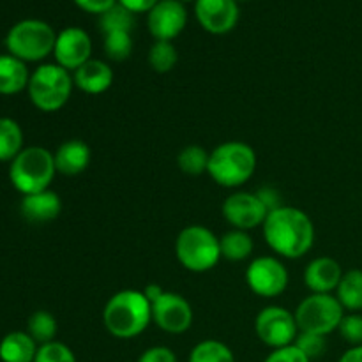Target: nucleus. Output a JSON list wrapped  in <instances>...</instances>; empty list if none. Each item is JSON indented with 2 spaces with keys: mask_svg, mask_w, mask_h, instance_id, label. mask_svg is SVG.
Wrapping results in <instances>:
<instances>
[{
  "mask_svg": "<svg viewBox=\"0 0 362 362\" xmlns=\"http://www.w3.org/2000/svg\"><path fill=\"white\" fill-rule=\"evenodd\" d=\"M262 233L267 246L279 258L297 260L313 250L315 225L310 216L297 207L281 205L267 214Z\"/></svg>",
  "mask_w": 362,
  "mask_h": 362,
  "instance_id": "f257e3e1",
  "label": "nucleus"
},
{
  "mask_svg": "<svg viewBox=\"0 0 362 362\" xmlns=\"http://www.w3.org/2000/svg\"><path fill=\"white\" fill-rule=\"evenodd\" d=\"M103 324L117 339H133L152 324V304L144 290H120L103 310Z\"/></svg>",
  "mask_w": 362,
  "mask_h": 362,
  "instance_id": "f03ea898",
  "label": "nucleus"
},
{
  "mask_svg": "<svg viewBox=\"0 0 362 362\" xmlns=\"http://www.w3.org/2000/svg\"><path fill=\"white\" fill-rule=\"evenodd\" d=\"M257 152L246 141H223L211 151L207 173L218 186L237 189L257 172Z\"/></svg>",
  "mask_w": 362,
  "mask_h": 362,
  "instance_id": "7ed1b4c3",
  "label": "nucleus"
},
{
  "mask_svg": "<svg viewBox=\"0 0 362 362\" xmlns=\"http://www.w3.org/2000/svg\"><path fill=\"white\" fill-rule=\"evenodd\" d=\"M177 262L186 271L204 274L212 271L221 260L219 237L204 225H189L175 239Z\"/></svg>",
  "mask_w": 362,
  "mask_h": 362,
  "instance_id": "20e7f679",
  "label": "nucleus"
},
{
  "mask_svg": "<svg viewBox=\"0 0 362 362\" xmlns=\"http://www.w3.org/2000/svg\"><path fill=\"white\" fill-rule=\"evenodd\" d=\"M73 88V73L53 62L41 64L34 73H30L27 92L32 105L39 112L53 113L69 103Z\"/></svg>",
  "mask_w": 362,
  "mask_h": 362,
  "instance_id": "39448f33",
  "label": "nucleus"
},
{
  "mask_svg": "<svg viewBox=\"0 0 362 362\" xmlns=\"http://www.w3.org/2000/svg\"><path fill=\"white\" fill-rule=\"evenodd\" d=\"M55 158L45 147H25L11 161L9 179L18 193L34 194L49 189L55 179Z\"/></svg>",
  "mask_w": 362,
  "mask_h": 362,
  "instance_id": "423d86ee",
  "label": "nucleus"
},
{
  "mask_svg": "<svg viewBox=\"0 0 362 362\" xmlns=\"http://www.w3.org/2000/svg\"><path fill=\"white\" fill-rule=\"evenodd\" d=\"M57 32L42 20H21L9 28L6 35L7 53L27 62H41L53 55Z\"/></svg>",
  "mask_w": 362,
  "mask_h": 362,
  "instance_id": "0eeeda50",
  "label": "nucleus"
},
{
  "mask_svg": "<svg viewBox=\"0 0 362 362\" xmlns=\"http://www.w3.org/2000/svg\"><path fill=\"white\" fill-rule=\"evenodd\" d=\"M345 317V310L338 297L332 293H311L299 303L296 310V320L299 332L329 336L338 331Z\"/></svg>",
  "mask_w": 362,
  "mask_h": 362,
  "instance_id": "6e6552de",
  "label": "nucleus"
},
{
  "mask_svg": "<svg viewBox=\"0 0 362 362\" xmlns=\"http://www.w3.org/2000/svg\"><path fill=\"white\" fill-rule=\"evenodd\" d=\"M255 332L258 339L269 349H283L296 343L299 336L296 313L283 306H265L255 320Z\"/></svg>",
  "mask_w": 362,
  "mask_h": 362,
  "instance_id": "1a4fd4ad",
  "label": "nucleus"
},
{
  "mask_svg": "<svg viewBox=\"0 0 362 362\" xmlns=\"http://www.w3.org/2000/svg\"><path fill=\"white\" fill-rule=\"evenodd\" d=\"M246 285L251 292L264 299H274L286 290L290 274L286 265L278 257H257L246 269Z\"/></svg>",
  "mask_w": 362,
  "mask_h": 362,
  "instance_id": "9d476101",
  "label": "nucleus"
},
{
  "mask_svg": "<svg viewBox=\"0 0 362 362\" xmlns=\"http://www.w3.org/2000/svg\"><path fill=\"white\" fill-rule=\"evenodd\" d=\"M221 212L225 221L232 228L250 232V230L264 225L265 218L269 214V209L265 207V204L260 200L257 193L233 191L223 202Z\"/></svg>",
  "mask_w": 362,
  "mask_h": 362,
  "instance_id": "9b49d317",
  "label": "nucleus"
},
{
  "mask_svg": "<svg viewBox=\"0 0 362 362\" xmlns=\"http://www.w3.org/2000/svg\"><path fill=\"white\" fill-rule=\"evenodd\" d=\"M189 300L175 292H165L152 304V322L166 334H184L193 325Z\"/></svg>",
  "mask_w": 362,
  "mask_h": 362,
  "instance_id": "f8f14e48",
  "label": "nucleus"
},
{
  "mask_svg": "<svg viewBox=\"0 0 362 362\" xmlns=\"http://www.w3.org/2000/svg\"><path fill=\"white\" fill-rule=\"evenodd\" d=\"M186 25V6L179 0H159L147 13V28L156 41H173Z\"/></svg>",
  "mask_w": 362,
  "mask_h": 362,
  "instance_id": "ddd939ff",
  "label": "nucleus"
},
{
  "mask_svg": "<svg viewBox=\"0 0 362 362\" xmlns=\"http://www.w3.org/2000/svg\"><path fill=\"white\" fill-rule=\"evenodd\" d=\"M55 64L62 66L69 73L92 59V39L83 28L67 27L57 34L55 49H53Z\"/></svg>",
  "mask_w": 362,
  "mask_h": 362,
  "instance_id": "4468645a",
  "label": "nucleus"
},
{
  "mask_svg": "<svg viewBox=\"0 0 362 362\" xmlns=\"http://www.w3.org/2000/svg\"><path fill=\"white\" fill-rule=\"evenodd\" d=\"M194 14L205 32L223 35L235 28L240 11L235 0H197Z\"/></svg>",
  "mask_w": 362,
  "mask_h": 362,
  "instance_id": "2eb2a0df",
  "label": "nucleus"
},
{
  "mask_svg": "<svg viewBox=\"0 0 362 362\" xmlns=\"http://www.w3.org/2000/svg\"><path fill=\"white\" fill-rule=\"evenodd\" d=\"M343 269L331 257H318L304 269V285L311 293H332L343 278Z\"/></svg>",
  "mask_w": 362,
  "mask_h": 362,
  "instance_id": "dca6fc26",
  "label": "nucleus"
},
{
  "mask_svg": "<svg viewBox=\"0 0 362 362\" xmlns=\"http://www.w3.org/2000/svg\"><path fill=\"white\" fill-rule=\"evenodd\" d=\"M113 69L108 62L90 59L73 73L74 87L88 95H99L110 90L113 85Z\"/></svg>",
  "mask_w": 362,
  "mask_h": 362,
  "instance_id": "f3484780",
  "label": "nucleus"
},
{
  "mask_svg": "<svg viewBox=\"0 0 362 362\" xmlns=\"http://www.w3.org/2000/svg\"><path fill=\"white\" fill-rule=\"evenodd\" d=\"M20 212L28 223L42 225V223H49L59 218L62 212V200L52 189L25 194L20 202Z\"/></svg>",
  "mask_w": 362,
  "mask_h": 362,
  "instance_id": "a211bd4d",
  "label": "nucleus"
},
{
  "mask_svg": "<svg viewBox=\"0 0 362 362\" xmlns=\"http://www.w3.org/2000/svg\"><path fill=\"white\" fill-rule=\"evenodd\" d=\"M53 158H55L57 173L74 177L80 175V173H83L88 168L92 152L90 147L83 140L71 138V140H66L64 144L59 145V148L53 152Z\"/></svg>",
  "mask_w": 362,
  "mask_h": 362,
  "instance_id": "6ab92c4d",
  "label": "nucleus"
},
{
  "mask_svg": "<svg viewBox=\"0 0 362 362\" xmlns=\"http://www.w3.org/2000/svg\"><path fill=\"white\" fill-rule=\"evenodd\" d=\"M30 73L23 60L13 55H0V94L14 95L28 87Z\"/></svg>",
  "mask_w": 362,
  "mask_h": 362,
  "instance_id": "aec40b11",
  "label": "nucleus"
},
{
  "mask_svg": "<svg viewBox=\"0 0 362 362\" xmlns=\"http://www.w3.org/2000/svg\"><path fill=\"white\" fill-rule=\"evenodd\" d=\"M39 345L28 332H9L0 341V361L2 362H34Z\"/></svg>",
  "mask_w": 362,
  "mask_h": 362,
  "instance_id": "412c9836",
  "label": "nucleus"
},
{
  "mask_svg": "<svg viewBox=\"0 0 362 362\" xmlns=\"http://www.w3.org/2000/svg\"><path fill=\"white\" fill-rule=\"evenodd\" d=\"M336 297L343 310L349 313H361L362 311V271L361 269H350L343 274Z\"/></svg>",
  "mask_w": 362,
  "mask_h": 362,
  "instance_id": "4be33fe9",
  "label": "nucleus"
},
{
  "mask_svg": "<svg viewBox=\"0 0 362 362\" xmlns=\"http://www.w3.org/2000/svg\"><path fill=\"white\" fill-rule=\"evenodd\" d=\"M219 246H221V257L228 262L247 260L255 250V243L250 232L235 228L228 230L219 237Z\"/></svg>",
  "mask_w": 362,
  "mask_h": 362,
  "instance_id": "5701e85b",
  "label": "nucleus"
},
{
  "mask_svg": "<svg viewBox=\"0 0 362 362\" xmlns=\"http://www.w3.org/2000/svg\"><path fill=\"white\" fill-rule=\"evenodd\" d=\"M23 148L20 124L9 117H0V161H13Z\"/></svg>",
  "mask_w": 362,
  "mask_h": 362,
  "instance_id": "b1692460",
  "label": "nucleus"
},
{
  "mask_svg": "<svg viewBox=\"0 0 362 362\" xmlns=\"http://www.w3.org/2000/svg\"><path fill=\"white\" fill-rule=\"evenodd\" d=\"M187 362H235V356L226 343L204 339L191 349Z\"/></svg>",
  "mask_w": 362,
  "mask_h": 362,
  "instance_id": "393cba45",
  "label": "nucleus"
},
{
  "mask_svg": "<svg viewBox=\"0 0 362 362\" xmlns=\"http://www.w3.org/2000/svg\"><path fill=\"white\" fill-rule=\"evenodd\" d=\"M57 331H59V325H57L55 317L49 311H35V313L30 315L27 322V332L37 345H46V343L55 341Z\"/></svg>",
  "mask_w": 362,
  "mask_h": 362,
  "instance_id": "a878e982",
  "label": "nucleus"
},
{
  "mask_svg": "<svg viewBox=\"0 0 362 362\" xmlns=\"http://www.w3.org/2000/svg\"><path fill=\"white\" fill-rule=\"evenodd\" d=\"M151 69L158 74H166L179 62V52L172 41H156L147 55Z\"/></svg>",
  "mask_w": 362,
  "mask_h": 362,
  "instance_id": "bb28decb",
  "label": "nucleus"
},
{
  "mask_svg": "<svg viewBox=\"0 0 362 362\" xmlns=\"http://www.w3.org/2000/svg\"><path fill=\"white\" fill-rule=\"evenodd\" d=\"M209 158L211 152L205 151L200 145H187L177 154V166L186 175H202L207 173Z\"/></svg>",
  "mask_w": 362,
  "mask_h": 362,
  "instance_id": "cd10ccee",
  "label": "nucleus"
},
{
  "mask_svg": "<svg viewBox=\"0 0 362 362\" xmlns=\"http://www.w3.org/2000/svg\"><path fill=\"white\" fill-rule=\"evenodd\" d=\"M99 28L103 34L110 32H133L134 28V13L126 9L120 4H115L112 9L99 16Z\"/></svg>",
  "mask_w": 362,
  "mask_h": 362,
  "instance_id": "c85d7f7f",
  "label": "nucleus"
},
{
  "mask_svg": "<svg viewBox=\"0 0 362 362\" xmlns=\"http://www.w3.org/2000/svg\"><path fill=\"white\" fill-rule=\"evenodd\" d=\"M133 46L131 32H110V34H105V41H103L105 55L113 62H124L129 59Z\"/></svg>",
  "mask_w": 362,
  "mask_h": 362,
  "instance_id": "c756f323",
  "label": "nucleus"
},
{
  "mask_svg": "<svg viewBox=\"0 0 362 362\" xmlns=\"http://www.w3.org/2000/svg\"><path fill=\"white\" fill-rule=\"evenodd\" d=\"M34 362H76L73 350L62 341H52L39 345Z\"/></svg>",
  "mask_w": 362,
  "mask_h": 362,
  "instance_id": "7c9ffc66",
  "label": "nucleus"
},
{
  "mask_svg": "<svg viewBox=\"0 0 362 362\" xmlns=\"http://www.w3.org/2000/svg\"><path fill=\"white\" fill-rule=\"evenodd\" d=\"M327 336L313 334V332H299V336L296 338V343L293 345L304 354L310 361L318 359L325 354V349H327Z\"/></svg>",
  "mask_w": 362,
  "mask_h": 362,
  "instance_id": "2f4dec72",
  "label": "nucleus"
},
{
  "mask_svg": "<svg viewBox=\"0 0 362 362\" xmlns=\"http://www.w3.org/2000/svg\"><path fill=\"white\" fill-rule=\"evenodd\" d=\"M338 332L350 346L362 345V315L361 313H345Z\"/></svg>",
  "mask_w": 362,
  "mask_h": 362,
  "instance_id": "473e14b6",
  "label": "nucleus"
},
{
  "mask_svg": "<svg viewBox=\"0 0 362 362\" xmlns=\"http://www.w3.org/2000/svg\"><path fill=\"white\" fill-rule=\"evenodd\" d=\"M264 362H311L297 349L296 345L290 346H283V349H276L265 357Z\"/></svg>",
  "mask_w": 362,
  "mask_h": 362,
  "instance_id": "72a5a7b5",
  "label": "nucleus"
},
{
  "mask_svg": "<svg viewBox=\"0 0 362 362\" xmlns=\"http://www.w3.org/2000/svg\"><path fill=\"white\" fill-rule=\"evenodd\" d=\"M136 362H179L175 352L168 346H151V349L145 350Z\"/></svg>",
  "mask_w": 362,
  "mask_h": 362,
  "instance_id": "f704fd0d",
  "label": "nucleus"
},
{
  "mask_svg": "<svg viewBox=\"0 0 362 362\" xmlns=\"http://www.w3.org/2000/svg\"><path fill=\"white\" fill-rule=\"evenodd\" d=\"M81 11L88 14H98L101 16L103 13H106L108 9H112L115 4H119V0H73Z\"/></svg>",
  "mask_w": 362,
  "mask_h": 362,
  "instance_id": "c9c22d12",
  "label": "nucleus"
},
{
  "mask_svg": "<svg viewBox=\"0 0 362 362\" xmlns=\"http://www.w3.org/2000/svg\"><path fill=\"white\" fill-rule=\"evenodd\" d=\"M158 2L159 0H119L120 6H124L126 9H129L131 13L134 14L148 13Z\"/></svg>",
  "mask_w": 362,
  "mask_h": 362,
  "instance_id": "e433bc0d",
  "label": "nucleus"
},
{
  "mask_svg": "<svg viewBox=\"0 0 362 362\" xmlns=\"http://www.w3.org/2000/svg\"><path fill=\"white\" fill-rule=\"evenodd\" d=\"M257 194L260 197V200L264 202L265 207L269 209V212L283 205L279 204V193L274 189V187H262L260 191H257Z\"/></svg>",
  "mask_w": 362,
  "mask_h": 362,
  "instance_id": "4c0bfd02",
  "label": "nucleus"
},
{
  "mask_svg": "<svg viewBox=\"0 0 362 362\" xmlns=\"http://www.w3.org/2000/svg\"><path fill=\"white\" fill-rule=\"evenodd\" d=\"M338 362H362V345L359 346H350Z\"/></svg>",
  "mask_w": 362,
  "mask_h": 362,
  "instance_id": "58836bf2",
  "label": "nucleus"
},
{
  "mask_svg": "<svg viewBox=\"0 0 362 362\" xmlns=\"http://www.w3.org/2000/svg\"><path fill=\"white\" fill-rule=\"evenodd\" d=\"M165 292H166V290H163L159 285H148V286H145V288H144L145 297H147L148 303H151V304H154L156 300H158L159 297H161Z\"/></svg>",
  "mask_w": 362,
  "mask_h": 362,
  "instance_id": "ea45409f",
  "label": "nucleus"
},
{
  "mask_svg": "<svg viewBox=\"0 0 362 362\" xmlns=\"http://www.w3.org/2000/svg\"><path fill=\"white\" fill-rule=\"evenodd\" d=\"M179 2H182V4H186V2H197V0H179Z\"/></svg>",
  "mask_w": 362,
  "mask_h": 362,
  "instance_id": "a19ab883",
  "label": "nucleus"
},
{
  "mask_svg": "<svg viewBox=\"0 0 362 362\" xmlns=\"http://www.w3.org/2000/svg\"><path fill=\"white\" fill-rule=\"evenodd\" d=\"M235 2H237V4H239V2H246V0H235Z\"/></svg>",
  "mask_w": 362,
  "mask_h": 362,
  "instance_id": "79ce46f5",
  "label": "nucleus"
}]
</instances>
